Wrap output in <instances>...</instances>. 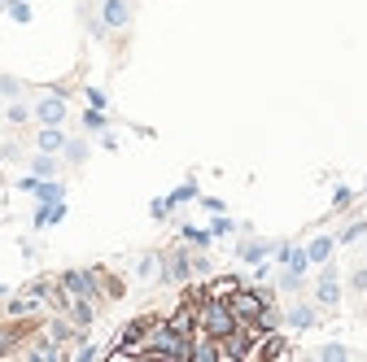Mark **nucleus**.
I'll return each instance as SVG.
<instances>
[{"instance_id":"nucleus-28","label":"nucleus","mask_w":367,"mask_h":362,"mask_svg":"<svg viewBox=\"0 0 367 362\" xmlns=\"http://www.w3.org/2000/svg\"><path fill=\"white\" fill-rule=\"evenodd\" d=\"M188 197H197V188H193V184H184V188H175V192H171V205H175V201H188Z\"/></svg>"},{"instance_id":"nucleus-32","label":"nucleus","mask_w":367,"mask_h":362,"mask_svg":"<svg viewBox=\"0 0 367 362\" xmlns=\"http://www.w3.org/2000/svg\"><path fill=\"white\" fill-rule=\"evenodd\" d=\"M74 358H79V362H92V358H96V345H79Z\"/></svg>"},{"instance_id":"nucleus-22","label":"nucleus","mask_w":367,"mask_h":362,"mask_svg":"<svg viewBox=\"0 0 367 362\" xmlns=\"http://www.w3.org/2000/svg\"><path fill=\"white\" fill-rule=\"evenodd\" d=\"M35 175H57V162H52V153H40V158H35Z\"/></svg>"},{"instance_id":"nucleus-21","label":"nucleus","mask_w":367,"mask_h":362,"mask_svg":"<svg viewBox=\"0 0 367 362\" xmlns=\"http://www.w3.org/2000/svg\"><path fill=\"white\" fill-rule=\"evenodd\" d=\"M241 257L245 262H262V257H267V245H241Z\"/></svg>"},{"instance_id":"nucleus-33","label":"nucleus","mask_w":367,"mask_h":362,"mask_svg":"<svg viewBox=\"0 0 367 362\" xmlns=\"http://www.w3.org/2000/svg\"><path fill=\"white\" fill-rule=\"evenodd\" d=\"M88 100H92V110H101L105 105V92L101 88H88Z\"/></svg>"},{"instance_id":"nucleus-4","label":"nucleus","mask_w":367,"mask_h":362,"mask_svg":"<svg viewBox=\"0 0 367 362\" xmlns=\"http://www.w3.org/2000/svg\"><path fill=\"white\" fill-rule=\"evenodd\" d=\"M145 327H149V319H136V323H127V327H123V336H118V349H114V358H140V345H145Z\"/></svg>"},{"instance_id":"nucleus-18","label":"nucleus","mask_w":367,"mask_h":362,"mask_svg":"<svg viewBox=\"0 0 367 362\" xmlns=\"http://www.w3.org/2000/svg\"><path fill=\"white\" fill-rule=\"evenodd\" d=\"M280 288H284V293H298V288H302V271L284 267V275H280Z\"/></svg>"},{"instance_id":"nucleus-12","label":"nucleus","mask_w":367,"mask_h":362,"mask_svg":"<svg viewBox=\"0 0 367 362\" xmlns=\"http://www.w3.org/2000/svg\"><path fill=\"white\" fill-rule=\"evenodd\" d=\"M315 319H320V315H315V305H306V301H298L293 310H288V323H293V327H315Z\"/></svg>"},{"instance_id":"nucleus-35","label":"nucleus","mask_w":367,"mask_h":362,"mask_svg":"<svg viewBox=\"0 0 367 362\" xmlns=\"http://www.w3.org/2000/svg\"><path fill=\"white\" fill-rule=\"evenodd\" d=\"M5 345H13V332H0V354H5Z\"/></svg>"},{"instance_id":"nucleus-31","label":"nucleus","mask_w":367,"mask_h":362,"mask_svg":"<svg viewBox=\"0 0 367 362\" xmlns=\"http://www.w3.org/2000/svg\"><path fill=\"white\" fill-rule=\"evenodd\" d=\"M223 231H232V223L219 214V218H215V227H210V236H223Z\"/></svg>"},{"instance_id":"nucleus-8","label":"nucleus","mask_w":367,"mask_h":362,"mask_svg":"<svg viewBox=\"0 0 367 362\" xmlns=\"http://www.w3.org/2000/svg\"><path fill=\"white\" fill-rule=\"evenodd\" d=\"M315 297H320V305H337V301H341V284H337V271H332V267L320 275V288H315Z\"/></svg>"},{"instance_id":"nucleus-10","label":"nucleus","mask_w":367,"mask_h":362,"mask_svg":"<svg viewBox=\"0 0 367 362\" xmlns=\"http://www.w3.org/2000/svg\"><path fill=\"white\" fill-rule=\"evenodd\" d=\"M332 245H337V240H328V236L310 240V245H306V257H310V267H324L328 257H332Z\"/></svg>"},{"instance_id":"nucleus-5","label":"nucleus","mask_w":367,"mask_h":362,"mask_svg":"<svg viewBox=\"0 0 367 362\" xmlns=\"http://www.w3.org/2000/svg\"><path fill=\"white\" fill-rule=\"evenodd\" d=\"M35 114H40L44 127H62V118H66V96H62V92H57V96H44L40 105H35Z\"/></svg>"},{"instance_id":"nucleus-7","label":"nucleus","mask_w":367,"mask_h":362,"mask_svg":"<svg viewBox=\"0 0 367 362\" xmlns=\"http://www.w3.org/2000/svg\"><path fill=\"white\" fill-rule=\"evenodd\" d=\"M127 18H131L127 0H105V5H101V22H105V27H127Z\"/></svg>"},{"instance_id":"nucleus-25","label":"nucleus","mask_w":367,"mask_h":362,"mask_svg":"<svg viewBox=\"0 0 367 362\" xmlns=\"http://www.w3.org/2000/svg\"><path fill=\"white\" fill-rule=\"evenodd\" d=\"M350 288H354V293H367V267H358V271L350 275Z\"/></svg>"},{"instance_id":"nucleus-15","label":"nucleus","mask_w":367,"mask_h":362,"mask_svg":"<svg viewBox=\"0 0 367 362\" xmlns=\"http://www.w3.org/2000/svg\"><path fill=\"white\" fill-rule=\"evenodd\" d=\"M157 271H162V257H157V253H145L140 267H136V275H140V279H153Z\"/></svg>"},{"instance_id":"nucleus-3","label":"nucleus","mask_w":367,"mask_h":362,"mask_svg":"<svg viewBox=\"0 0 367 362\" xmlns=\"http://www.w3.org/2000/svg\"><path fill=\"white\" fill-rule=\"evenodd\" d=\"M101 293V275L92 271H66L62 275V301L70 305V297H96Z\"/></svg>"},{"instance_id":"nucleus-2","label":"nucleus","mask_w":367,"mask_h":362,"mask_svg":"<svg viewBox=\"0 0 367 362\" xmlns=\"http://www.w3.org/2000/svg\"><path fill=\"white\" fill-rule=\"evenodd\" d=\"M267 301H271V297H267V293H258V288H236V293L227 297L236 323H254V319L262 315V305H267Z\"/></svg>"},{"instance_id":"nucleus-27","label":"nucleus","mask_w":367,"mask_h":362,"mask_svg":"<svg viewBox=\"0 0 367 362\" xmlns=\"http://www.w3.org/2000/svg\"><path fill=\"white\" fill-rule=\"evenodd\" d=\"M184 236H188L193 245H210V231H197V227H184Z\"/></svg>"},{"instance_id":"nucleus-20","label":"nucleus","mask_w":367,"mask_h":362,"mask_svg":"<svg viewBox=\"0 0 367 362\" xmlns=\"http://www.w3.org/2000/svg\"><path fill=\"white\" fill-rule=\"evenodd\" d=\"M9 18L13 22H31V5H26V0H9Z\"/></svg>"},{"instance_id":"nucleus-6","label":"nucleus","mask_w":367,"mask_h":362,"mask_svg":"<svg viewBox=\"0 0 367 362\" xmlns=\"http://www.w3.org/2000/svg\"><path fill=\"white\" fill-rule=\"evenodd\" d=\"M166 323H171L179 336H197V310H193V301H184V305L175 310V315L166 319Z\"/></svg>"},{"instance_id":"nucleus-34","label":"nucleus","mask_w":367,"mask_h":362,"mask_svg":"<svg viewBox=\"0 0 367 362\" xmlns=\"http://www.w3.org/2000/svg\"><path fill=\"white\" fill-rule=\"evenodd\" d=\"M0 92H5V96H18V79H0Z\"/></svg>"},{"instance_id":"nucleus-14","label":"nucleus","mask_w":367,"mask_h":362,"mask_svg":"<svg viewBox=\"0 0 367 362\" xmlns=\"http://www.w3.org/2000/svg\"><path fill=\"white\" fill-rule=\"evenodd\" d=\"M48 336H52L57 345L70 341V336H74V319H70V323H66V319H52V323H48Z\"/></svg>"},{"instance_id":"nucleus-29","label":"nucleus","mask_w":367,"mask_h":362,"mask_svg":"<svg viewBox=\"0 0 367 362\" xmlns=\"http://www.w3.org/2000/svg\"><path fill=\"white\" fill-rule=\"evenodd\" d=\"M363 231H367L363 223H354V227H346V236H341V245H350V240H358V236H363Z\"/></svg>"},{"instance_id":"nucleus-19","label":"nucleus","mask_w":367,"mask_h":362,"mask_svg":"<svg viewBox=\"0 0 367 362\" xmlns=\"http://www.w3.org/2000/svg\"><path fill=\"white\" fill-rule=\"evenodd\" d=\"M320 358H324V362H346V358H350V349H346V345H324V349H320Z\"/></svg>"},{"instance_id":"nucleus-16","label":"nucleus","mask_w":367,"mask_h":362,"mask_svg":"<svg viewBox=\"0 0 367 362\" xmlns=\"http://www.w3.org/2000/svg\"><path fill=\"white\" fill-rule=\"evenodd\" d=\"M31 358H35V362H52V358H62V354H57V341H40V345L31 349Z\"/></svg>"},{"instance_id":"nucleus-26","label":"nucleus","mask_w":367,"mask_h":362,"mask_svg":"<svg viewBox=\"0 0 367 362\" xmlns=\"http://www.w3.org/2000/svg\"><path fill=\"white\" fill-rule=\"evenodd\" d=\"M84 122H88V132H101V127H105L101 110H88V114H84Z\"/></svg>"},{"instance_id":"nucleus-13","label":"nucleus","mask_w":367,"mask_h":362,"mask_svg":"<svg viewBox=\"0 0 367 362\" xmlns=\"http://www.w3.org/2000/svg\"><path fill=\"white\" fill-rule=\"evenodd\" d=\"M35 144H40V153H57V148H66V136L57 132V127H44Z\"/></svg>"},{"instance_id":"nucleus-30","label":"nucleus","mask_w":367,"mask_h":362,"mask_svg":"<svg viewBox=\"0 0 367 362\" xmlns=\"http://www.w3.org/2000/svg\"><path fill=\"white\" fill-rule=\"evenodd\" d=\"M31 114H26V105H9V122H26Z\"/></svg>"},{"instance_id":"nucleus-1","label":"nucleus","mask_w":367,"mask_h":362,"mask_svg":"<svg viewBox=\"0 0 367 362\" xmlns=\"http://www.w3.org/2000/svg\"><path fill=\"white\" fill-rule=\"evenodd\" d=\"M241 323H236V315H232V305L223 301V297H201V305H197V332L201 336H210V341H223L227 332H236Z\"/></svg>"},{"instance_id":"nucleus-23","label":"nucleus","mask_w":367,"mask_h":362,"mask_svg":"<svg viewBox=\"0 0 367 362\" xmlns=\"http://www.w3.org/2000/svg\"><path fill=\"white\" fill-rule=\"evenodd\" d=\"M35 197H44V201H62V184H35Z\"/></svg>"},{"instance_id":"nucleus-11","label":"nucleus","mask_w":367,"mask_h":362,"mask_svg":"<svg viewBox=\"0 0 367 362\" xmlns=\"http://www.w3.org/2000/svg\"><path fill=\"white\" fill-rule=\"evenodd\" d=\"M188 275H193V262L184 253H175L171 262H162V279H188Z\"/></svg>"},{"instance_id":"nucleus-17","label":"nucleus","mask_w":367,"mask_h":362,"mask_svg":"<svg viewBox=\"0 0 367 362\" xmlns=\"http://www.w3.org/2000/svg\"><path fill=\"white\" fill-rule=\"evenodd\" d=\"M276 323H280V315H276V310H271V301H267V305H262V315L254 319V327H258V332H271Z\"/></svg>"},{"instance_id":"nucleus-9","label":"nucleus","mask_w":367,"mask_h":362,"mask_svg":"<svg viewBox=\"0 0 367 362\" xmlns=\"http://www.w3.org/2000/svg\"><path fill=\"white\" fill-rule=\"evenodd\" d=\"M70 319H74V327H88V323L96 319L92 297H70Z\"/></svg>"},{"instance_id":"nucleus-24","label":"nucleus","mask_w":367,"mask_h":362,"mask_svg":"<svg viewBox=\"0 0 367 362\" xmlns=\"http://www.w3.org/2000/svg\"><path fill=\"white\" fill-rule=\"evenodd\" d=\"M66 158H70V162H84V158H88V148L79 144V140H66Z\"/></svg>"}]
</instances>
